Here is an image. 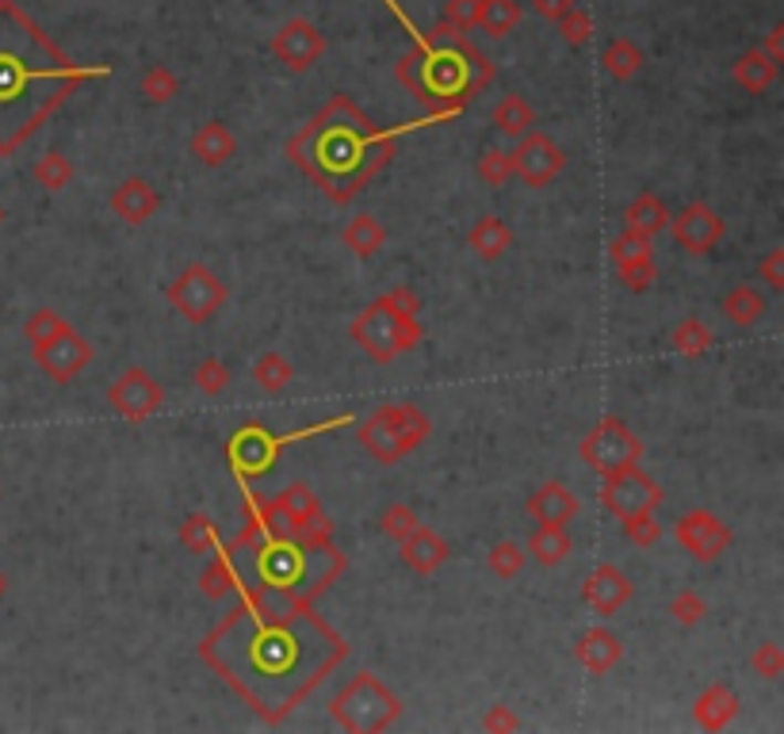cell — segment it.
Here are the masks:
<instances>
[{
  "label": "cell",
  "mask_w": 784,
  "mask_h": 734,
  "mask_svg": "<svg viewBox=\"0 0 784 734\" xmlns=\"http://www.w3.org/2000/svg\"><path fill=\"white\" fill-rule=\"evenodd\" d=\"M482 731H521V715L509 712L505 704H494L482 715Z\"/></svg>",
  "instance_id": "obj_54"
},
{
  "label": "cell",
  "mask_w": 784,
  "mask_h": 734,
  "mask_svg": "<svg viewBox=\"0 0 784 734\" xmlns=\"http://www.w3.org/2000/svg\"><path fill=\"white\" fill-rule=\"evenodd\" d=\"M529 4H532V12H536L540 20H552V23H558L566 12H571L574 4H578V0H529Z\"/></svg>",
  "instance_id": "obj_56"
},
{
  "label": "cell",
  "mask_w": 784,
  "mask_h": 734,
  "mask_svg": "<svg viewBox=\"0 0 784 734\" xmlns=\"http://www.w3.org/2000/svg\"><path fill=\"white\" fill-rule=\"evenodd\" d=\"M670 345H673V353H681V356H704L708 348L715 345V337L700 318H686L670 329Z\"/></svg>",
  "instance_id": "obj_35"
},
{
  "label": "cell",
  "mask_w": 784,
  "mask_h": 734,
  "mask_svg": "<svg viewBox=\"0 0 784 734\" xmlns=\"http://www.w3.org/2000/svg\"><path fill=\"white\" fill-rule=\"evenodd\" d=\"M513 177V157H509V149H498L490 146L487 154L479 157V180L490 184V188H502Z\"/></svg>",
  "instance_id": "obj_45"
},
{
  "label": "cell",
  "mask_w": 784,
  "mask_h": 734,
  "mask_svg": "<svg viewBox=\"0 0 784 734\" xmlns=\"http://www.w3.org/2000/svg\"><path fill=\"white\" fill-rule=\"evenodd\" d=\"M353 340L372 356L375 364H390L403 353H410L425 340V329L417 318H403V314L387 311L383 303H372L360 318L353 322Z\"/></svg>",
  "instance_id": "obj_5"
},
{
  "label": "cell",
  "mask_w": 784,
  "mask_h": 734,
  "mask_svg": "<svg viewBox=\"0 0 784 734\" xmlns=\"http://www.w3.org/2000/svg\"><path fill=\"white\" fill-rule=\"evenodd\" d=\"M578 455L589 471H597L600 479H605V474H616L624 471V466L644 463V440H639V432L631 429L628 421H620V417H600L594 429L582 437Z\"/></svg>",
  "instance_id": "obj_6"
},
{
  "label": "cell",
  "mask_w": 784,
  "mask_h": 734,
  "mask_svg": "<svg viewBox=\"0 0 784 734\" xmlns=\"http://www.w3.org/2000/svg\"><path fill=\"white\" fill-rule=\"evenodd\" d=\"M509 157H513V177H521L529 188H547L566 165V154L558 149V141L536 127L516 141V149Z\"/></svg>",
  "instance_id": "obj_11"
},
{
  "label": "cell",
  "mask_w": 784,
  "mask_h": 734,
  "mask_svg": "<svg viewBox=\"0 0 784 734\" xmlns=\"http://www.w3.org/2000/svg\"><path fill=\"white\" fill-rule=\"evenodd\" d=\"M233 586H238V570H233V563L227 555H219L203 574H199V589H203V597H211V600L227 597Z\"/></svg>",
  "instance_id": "obj_40"
},
{
  "label": "cell",
  "mask_w": 784,
  "mask_h": 734,
  "mask_svg": "<svg viewBox=\"0 0 784 734\" xmlns=\"http://www.w3.org/2000/svg\"><path fill=\"white\" fill-rule=\"evenodd\" d=\"M341 241H345V249L356 256V261H372V256L383 249V241H387V230H383V222L375 219V214L360 211L356 219H348Z\"/></svg>",
  "instance_id": "obj_28"
},
{
  "label": "cell",
  "mask_w": 784,
  "mask_h": 734,
  "mask_svg": "<svg viewBox=\"0 0 784 734\" xmlns=\"http://www.w3.org/2000/svg\"><path fill=\"white\" fill-rule=\"evenodd\" d=\"M272 502H276V508L283 516H288L291 521V532H295V524H303L306 516H314L318 513V494H314L311 486H306V482H291V486H283L276 497H272Z\"/></svg>",
  "instance_id": "obj_33"
},
{
  "label": "cell",
  "mask_w": 784,
  "mask_h": 734,
  "mask_svg": "<svg viewBox=\"0 0 784 734\" xmlns=\"http://www.w3.org/2000/svg\"><path fill=\"white\" fill-rule=\"evenodd\" d=\"M490 123H494L498 135L505 138H524L532 127H536V112H532V104L524 96H516V92H509L494 104V112H490Z\"/></svg>",
  "instance_id": "obj_27"
},
{
  "label": "cell",
  "mask_w": 784,
  "mask_h": 734,
  "mask_svg": "<svg viewBox=\"0 0 784 734\" xmlns=\"http://www.w3.org/2000/svg\"><path fill=\"white\" fill-rule=\"evenodd\" d=\"M600 70L613 81H631L639 70H644V50H639L631 39H613L600 54Z\"/></svg>",
  "instance_id": "obj_31"
},
{
  "label": "cell",
  "mask_w": 784,
  "mask_h": 734,
  "mask_svg": "<svg viewBox=\"0 0 784 734\" xmlns=\"http://www.w3.org/2000/svg\"><path fill=\"white\" fill-rule=\"evenodd\" d=\"M666 227H670V211H666V203L655 196V191L636 196L628 203V211H624V230H631V233L655 238V233H662Z\"/></svg>",
  "instance_id": "obj_26"
},
{
  "label": "cell",
  "mask_w": 784,
  "mask_h": 734,
  "mask_svg": "<svg viewBox=\"0 0 784 734\" xmlns=\"http://www.w3.org/2000/svg\"><path fill=\"white\" fill-rule=\"evenodd\" d=\"M356 437H360V444L372 452L375 463L395 466L432 437V421L421 406L390 402V406H379V410L356 429Z\"/></svg>",
  "instance_id": "obj_3"
},
{
  "label": "cell",
  "mask_w": 784,
  "mask_h": 734,
  "mask_svg": "<svg viewBox=\"0 0 784 734\" xmlns=\"http://www.w3.org/2000/svg\"><path fill=\"white\" fill-rule=\"evenodd\" d=\"M291 539L295 544H303V547H311V550H322V547H330L333 544V521L322 513H314V516H306L303 524H295V532H291Z\"/></svg>",
  "instance_id": "obj_42"
},
{
  "label": "cell",
  "mask_w": 784,
  "mask_h": 734,
  "mask_svg": "<svg viewBox=\"0 0 784 734\" xmlns=\"http://www.w3.org/2000/svg\"><path fill=\"white\" fill-rule=\"evenodd\" d=\"M578 494H574L566 482H540L536 490L529 494V502H524V513L532 516L536 524H571L574 516H578Z\"/></svg>",
  "instance_id": "obj_17"
},
{
  "label": "cell",
  "mask_w": 784,
  "mask_h": 734,
  "mask_svg": "<svg viewBox=\"0 0 784 734\" xmlns=\"http://www.w3.org/2000/svg\"><path fill=\"white\" fill-rule=\"evenodd\" d=\"M180 544H185L191 555H207V550L219 547V532L207 521L203 513H191L185 524H180Z\"/></svg>",
  "instance_id": "obj_39"
},
{
  "label": "cell",
  "mask_w": 784,
  "mask_h": 734,
  "mask_svg": "<svg viewBox=\"0 0 784 734\" xmlns=\"http://www.w3.org/2000/svg\"><path fill=\"white\" fill-rule=\"evenodd\" d=\"M390 149L395 146L375 135L372 123L345 96L333 99L303 135L288 141L291 161L306 165V172L337 203L353 199L390 161Z\"/></svg>",
  "instance_id": "obj_1"
},
{
  "label": "cell",
  "mask_w": 784,
  "mask_h": 734,
  "mask_svg": "<svg viewBox=\"0 0 784 734\" xmlns=\"http://www.w3.org/2000/svg\"><path fill=\"white\" fill-rule=\"evenodd\" d=\"M341 555L333 547L311 550L295 539H269L257 547V574L261 586H272L291 600H306L311 594L330 586L341 574Z\"/></svg>",
  "instance_id": "obj_2"
},
{
  "label": "cell",
  "mask_w": 784,
  "mask_h": 734,
  "mask_svg": "<svg viewBox=\"0 0 784 734\" xmlns=\"http://www.w3.org/2000/svg\"><path fill=\"white\" fill-rule=\"evenodd\" d=\"M670 616L681 623V628H697V623L708 616V600L700 594H692V589H681V594L670 600Z\"/></svg>",
  "instance_id": "obj_50"
},
{
  "label": "cell",
  "mask_w": 784,
  "mask_h": 734,
  "mask_svg": "<svg viewBox=\"0 0 784 734\" xmlns=\"http://www.w3.org/2000/svg\"><path fill=\"white\" fill-rule=\"evenodd\" d=\"M161 402H165L161 387H157L154 375L142 371V367H127V371L107 387V406H112L123 421H146V417L161 410Z\"/></svg>",
  "instance_id": "obj_12"
},
{
  "label": "cell",
  "mask_w": 784,
  "mask_h": 734,
  "mask_svg": "<svg viewBox=\"0 0 784 734\" xmlns=\"http://www.w3.org/2000/svg\"><path fill=\"white\" fill-rule=\"evenodd\" d=\"M521 20H524L521 0H482L479 4V28L487 31L490 39L509 35Z\"/></svg>",
  "instance_id": "obj_32"
},
{
  "label": "cell",
  "mask_w": 784,
  "mask_h": 734,
  "mask_svg": "<svg viewBox=\"0 0 784 734\" xmlns=\"http://www.w3.org/2000/svg\"><path fill=\"white\" fill-rule=\"evenodd\" d=\"M757 272H762V280L770 283V291H784V249H770Z\"/></svg>",
  "instance_id": "obj_55"
},
{
  "label": "cell",
  "mask_w": 784,
  "mask_h": 734,
  "mask_svg": "<svg viewBox=\"0 0 784 734\" xmlns=\"http://www.w3.org/2000/svg\"><path fill=\"white\" fill-rule=\"evenodd\" d=\"M670 230H673V241H678L686 253L704 256L720 245L723 219L708 203H686L678 214H670Z\"/></svg>",
  "instance_id": "obj_15"
},
{
  "label": "cell",
  "mask_w": 784,
  "mask_h": 734,
  "mask_svg": "<svg viewBox=\"0 0 784 734\" xmlns=\"http://www.w3.org/2000/svg\"><path fill=\"white\" fill-rule=\"evenodd\" d=\"M291 379H295V367L288 364V356L264 353L253 360V382L264 390V395H280V390H288Z\"/></svg>",
  "instance_id": "obj_34"
},
{
  "label": "cell",
  "mask_w": 784,
  "mask_h": 734,
  "mask_svg": "<svg viewBox=\"0 0 784 734\" xmlns=\"http://www.w3.org/2000/svg\"><path fill=\"white\" fill-rule=\"evenodd\" d=\"M375 303H383L387 311L403 314V318H417V311H421V298H417L410 287H390L387 295L375 298Z\"/></svg>",
  "instance_id": "obj_53"
},
{
  "label": "cell",
  "mask_w": 784,
  "mask_h": 734,
  "mask_svg": "<svg viewBox=\"0 0 784 734\" xmlns=\"http://www.w3.org/2000/svg\"><path fill=\"white\" fill-rule=\"evenodd\" d=\"M624 658V642L613 636L608 628H589L586 636L574 642V662L594 678H605L608 670H616Z\"/></svg>",
  "instance_id": "obj_20"
},
{
  "label": "cell",
  "mask_w": 784,
  "mask_h": 734,
  "mask_svg": "<svg viewBox=\"0 0 784 734\" xmlns=\"http://www.w3.org/2000/svg\"><path fill=\"white\" fill-rule=\"evenodd\" d=\"M662 486H658L655 479L644 471V466H624V471L616 474H605V482H600V502H605L608 513H616L624 521V516L631 513H647V508H658L662 505Z\"/></svg>",
  "instance_id": "obj_9"
},
{
  "label": "cell",
  "mask_w": 784,
  "mask_h": 734,
  "mask_svg": "<svg viewBox=\"0 0 784 734\" xmlns=\"http://www.w3.org/2000/svg\"><path fill=\"white\" fill-rule=\"evenodd\" d=\"M330 715L341 723L345 731L356 734H372V731H387L403 720V700L395 696L387 685H383L375 673H356L337 696L330 700Z\"/></svg>",
  "instance_id": "obj_4"
},
{
  "label": "cell",
  "mask_w": 784,
  "mask_h": 734,
  "mask_svg": "<svg viewBox=\"0 0 784 734\" xmlns=\"http://www.w3.org/2000/svg\"><path fill=\"white\" fill-rule=\"evenodd\" d=\"M658 536H662V524H658L655 508H647V513L624 516V539H631L636 547H655Z\"/></svg>",
  "instance_id": "obj_44"
},
{
  "label": "cell",
  "mask_w": 784,
  "mask_h": 734,
  "mask_svg": "<svg viewBox=\"0 0 784 734\" xmlns=\"http://www.w3.org/2000/svg\"><path fill=\"white\" fill-rule=\"evenodd\" d=\"M608 256H613V264L620 269V264L644 261V256H655V253H650V238H644V233L624 230L620 238H616L613 245H608Z\"/></svg>",
  "instance_id": "obj_48"
},
{
  "label": "cell",
  "mask_w": 784,
  "mask_h": 734,
  "mask_svg": "<svg viewBox=\"0 0 784 734\" xmlns=\"http://www.w3.org/2000/svg\"><path fill=\"white\" fill-rule=\"evenodd\" d=\"M777 70L781 65H773L770 57H765L762 46L746 50V54L735 57V65H731V77H735V85L742 92H750V96H762V92L773 88V81H777Z\"/></svg>",
  "instance_id": "obj_25"
},
{
  "label": "cell",
  "mask_w": 784,
  "mask_h": 734,
  "mask_svg": "<svg viewBox=\"0 0 784 734\" xmlns=\"http://www.w3.org/2000/svg\"><path fill=\"white\" fill-rule=\"evenodd\" d=\"M31 177L43 191H65L73 180V161L65 154H58V149H50L46 157H39L35 169H31Z\"/></svg>",
  "instance_id": "obj_36"
},
{
  "label": "cell",
  "mask_w": 784,
  "mask_h": 734,
  "mask_svg": "<svg viewBox=\"0 0 784 734\" xmlns=\"http://www.w3.org/2000/svg\"><path fill=\"white\" fill-rule=\"evenodd\" d=\"M479 4L482 0H448L445 4V20L460 31H471L479 28Z\"/></svg>",
  "instance_id": "obj_52"
},
{
  "label": "cell",
  "mask_w": 784,
  "mask_h": 734,
  "mask_svg": "<svg viewBox=\"0 0 784 734\" xmlns=\"http://www.w3.org/2000/svg\"><path fill=\"white\" fill-rule=\"evenodd\" d=\"M188 149H191V157L203 165V169H222V165L238 154V138H233V130L227 127V123L211 119V123H203L196 135H191Z\"/></svg>",
  "instance_id": "obj_22"
},
{
  "label": "cell",
  "mask_w": 784,
  "mask_h": 734,
  "mask_svg": "<svg viewBox=\"0 0 784 734\" xmlns=\"http://www.w3.org/2000/svg\"><path fill=\"white\" fill-rule=\"evenodd\" d=\"M0 227H4V207H0Z\"/></svg>",
  "instance_id": "obj_58"
},
{
  "label": "cell",
  "mask_w": 784,
  "mask_h": 734,
  "mask_svg": "<svg viewBox=\"0 0 784 734\" xmlns=\"http://www.w3.org/2000/svg\"><path fill=\"white\" fill-rule=\"evenodd\" d=\"M739 712H742L739 692L731 685H723V681L708 685L697 700H692V720H697V727H704V731L731 727V723L739 720Z\"/></svg>",
  "instance_id": "obj_19"
},
{
  "label": "cell",
  "mask_w": 784,
  "mask_h": 734,
  "mask_svg": "<svg viewBox=\"0 0 784 734\" xmlns=\"http://www.w3.org/2000/svg\"><path fill=\"white\" fill-rule=\"evenodd\" d=\"M272 54H276L283 70L306 73L314 70L318 57L325 54V35L311 20H288L276 35H272Z\"/></svg>",
  "instance_id": "obj_13"
},
{
  "label": "cell",
  "mask_w": 784,
  "mask_h": 734,
  "mask_svg": "<svg viewBox=\"0 0 784 734\" xmlns=\"http://www.w3.org/2000/svg\"><path fill=\"white\" fill-rule=\"evenodd\" d=\"M620 283H624V291H631V295H647L650 287H655V280H658V264H655V256H644V261H631V264H620Z\"/></svg>",
  "instance_id": "obj_46"
},
{
  "label": "cell",
  "mask_w": 784,
  "mask_h": 734,
  "mask_svg": "<svg viewBox=\"0 0 784 734\" xmlns=\"http://www.w3.org/2000/svg\"><path fill=\"white\" fill-rule=\"evenodd\" d=\"M467 245H471V253L479 256V261L494 264L513 249V230H509L498 214H482L471 227V233H467Z\"/></svg>",
  "instance_id": "obj_24"
},
{
  "label": "cell",
  "mask_w": 784,
  "mask_h": 734,
  "mask_svg": "<svg viewBox=\"0 0 784 734\" xmlns=\"http://www.w3.org/2000/svg\"><path fill=\"white\" fill-rule=\"evenodd\" d=\"M571 550H574V539H571V532H566V524H536L529 544H524V555H529L536 566H544V570L558 566Z\"/></svg>",
  "instance_id": "obj_23"
},
{
  "label": "cell",
  "mask_w": 784,
  "mask_h": 734,
  "mask_svg": "<svg viewBox=\"0 0 784 734\" xmlns=\"http://www.w3.org/2000/svg\"><path fill=\"white\" fill-rule=\"evenodd\" d=\"M65 325V318L58 311H50V306H43V311H35L28 322H23V337L31 340V345H39V340H46L50 333H58Z\"/></svg>",
  "instance_id": "obj_51"
},
{
  "label": "cell",
  "mask_w": 784,
  "mask_h": 734,
  "mask_svg": "<svg viewBox=\"0 0 784 734\" xmlns=\"http://www.w3.org/2000/svg\"><path fill=\"white\" fill-rule=\"evenodd\" d=\"M631 597H636V586H631L628 574H624L620 566H613V563L589 570V578L582 581V600H586V608L589 612H597V616L620 612Z\"/></svg>",
  "instance_id": "obj_16"
},
{
  "label": "cell",
  "mask_w": 784,
  "mask_h": 734,
  "mask_svg": "<svg viewBox=\"0 0 784 734\" xmlns=\"http://www.w3.org/2000/svg\"><path fill=\"white\" fill-rule=\"evenodd\" d=\"M765 57H770L773 65H781L784 62V23H773L770 28V35H765Z\"/></svg>",
  "instance_id": "obj_57"
},
{
  "label": "cell",
  "mask_w": 784,
  "mask_h": 734,
  "mask_svg": "<svg viewBox=\"0 0 784 734\" xmlns=\"http://www.w3.org/2000/svg\"><path fill=\"white\" fill-rule=\"evenodd\" d=\"M39 77H46V73L31 70V65L15 62L8 50H0V104H15V99L23 104Z\"/></svg>",
  "instance_id": "obj_30"
},
{
  "label": "cell",
  "mask_w": 784,
  "mask_h": 734,
  "mask_svg": "<svg viewBox=\"0 0 784 734\" xmlns=\"http://www.w3.org/2000/svg\"><path fill=\"white\" fill-rule=\"evenodd\" d=\"M750 670H754V678L762 681H777L784 673V650L777 642H762V647H754V654H750Z\"/></svg>",
  "instance_id": "obj_49"
},
{
  "label": "cell",
  "mask_w": 784,
  "mask_h": 734,
  "mask_svg": "<svg viewBox=\"0 0 784 734\" xmlns=\"http://www.w3.org/2000/svg\"><path fill=\"white\" fill-rule=\"evenodd\" d=\"M398 550H403V563L410 566L417 578H429V574H437L440 566L448 563V555H452L448 544H445V536H437V532L425 528V524H417L410 536L398 544Z\"/></svg>",
  "instance_id": "obj_21"
},
{
  "label": "cell",
  "mask_w": 784,
  "mask_h": 734,
  "mask_svg": "<svg viewBox=\"0 0 784 734\" xmlns=\"http://www.w3.org/2000/svg\"><path fill=\"white\" fill-rule=\"evenodd\" d=\"M191 379H196V387L203 390V395H222V390L230 387V367L219 360V356H207V360H199L196 364V375H191Z\"/></svg>",
  "instance_id": "obj_47"
},
{
  "label": "cell",
  "mask_w": 784,
  "mask_h": 734,
  "mask_svg": "<svg viewBox=\"0 0 784 734\" xmlns=\"http://www.w3.org/2000/svg\"><path fill=\"white\" fill-rule=\"evenodd\" d=\"M283 440L272 437L269 429H261V424H245V429H238L230 437L227 444V459H230V471L245 474V479H253V474H264L272 463H276Z\"/></svg>",
  "instance_id": "obj_14"
},
{
  "label": "cell",
  "mask_w": 784,
  "mask_h": 734,
  "mask_svg": "<svg viewBox=\"0 0 784 734\" xmlns=\"http://www.w3.org/2000/svg\"><path fill=\"white\" fill-rule=\"evenodd\" d=\"M524 563H529V555H524V547L521 544H513V539H502V544H494L490 547V555H487V566H490V574L494 578H516V574L524 570Z\"/></svg>",
  "instance_id": "obj_38"
},
{
  "label": "cell",
  "mask_w": 784,
  "mask_h": 734,
  "mask_svg": "<svg viewBox=\"0 0 784 734\" xmlns=\"http://www.w3.org/2000/svg\"><path fill=\"white\" fill-rule=\"evenodd\" d=\"M673 539H678V547L697 558V563H715V558H723L731 550V544H735V536H731V528L723 524V516H715L712 508H692V513L678 516Z\"/></svg>",
  "instance_id": "obj_10"
},
{
  "label": "cell",
  "mask_w": 784,
  "mask_h": 734,
  "mask_svg": "<svg viewBox=\"0 0 784 734\" xmlns=\"http://www.w3.org/2000/svg\"><path fill=\"white\" fill-rule=\"evenodd\" d=\"M720 311L728 314L731 325H739V329H746V325L762 322V314L770 311V303H765L762 291H754L750 283H739V287H731L728 295L720 298Z\"/></svg>",
  "instance_id": "obj_29"
},
{
  "label": "cell",
  "mask_w": 784,
  "mask_h": 734,
  "mask_svg": "<svg viewBox=\"0 0 784 734\" xmlns=\"http://www.w3.org/2000/svg\"><path fill=\"white\" fill-rule=\"evenodd\" d=\"M417 524H421V521H417V513H414L410 505H387L379 513V532L387 539H395V544H403V539L410 536Z\"/></svg>",
  "instance_id": "obj_43"
},
{
  "label": "cell",
  "mask_w": 784,
  "mask_h": 734,
  "mask_svg": "<svg viewBox=\"0 0 784 734\" xmlns=\"http://www.w3.org/2000/svg\"><path fill=\"white\" fill-rule=\"evenodd\" d=\"M165 298H169V306L185 322L207 325L222 306H227V283L207 269V264H188V269L169 283Z\"/></svg>",
  "instance_id": "obj_7"
},
{
  "label": "cell",
  "mask_w": 784,
  "mask_h": 734,
  "mask_svg": "<svg viewBox=\"0 0 784 734\" xmlns=\"http://www.w3.org/2000/svg\"><path fill=\"white\" fill-rule=\"evenodd\" d=\"M558 35H563V43L571 50H582L589 39H594V15H589L582 4H574L571 12L558 20Z\"/></svg>",
  "instance_id": "obj_41"
},
{
  "label": "cell",
  "mask_w": 784,
  "mask_h": 734,
  "mask_svg": "<svg viewBox=\"0 0 784 734\" xmlns=\"http://www.w3.org/2000/svg\"><path fill=\"white\" fill-rule=\"evenodd\" d=\"M138 92L149 99V104H169V99L180 96V77L169 70V65H149L138 81Z\"/></svg>",
  "instance_id": "obj_37"
},
{
  "label": "cell",
  "mask_w": 784,
  "mask_h": 734,
  "mask_svg": "<svg viewBox=\"0 0 784 734\" xmlns=\"http://www.w3.org/2000/svg\"><path fill=\"white\" fill-rule=\"evenodd\" d=\"M112 211L119 214L127 227H142L161 211V191L146 177H127L119 188H112Z\"/></svg>",
  "instance_id": "obj_18"
},
{
  "label": "cell",
  "mask_w": 784,
  "mask_h": 734,
  "mask_svg": "<svg viewBox=\"0 0 784 734\" xmlns=\"http://www.w3.org/2000/svg\"><path fill=\"white\" fill-rule=\"evenodd\" d=\"M31 356H35L39 371H43L50 382H58V387H70V382L77 379L81 371H88V364L96 360V348H93V340L81 337V333L73 329L70 322H65L62 329L50 333L46 340L31 345Z\"/></svg>",
  "instance_id": "obj_8"
}]
</instances>
